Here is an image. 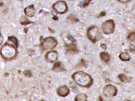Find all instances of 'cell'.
Returning a JSON list of instances; mask_svg holds the SVG:
<instances>
[{
  "instance_id": "6da1fadb",
  "label": "cell",
  "mask_w": 135,
  "mask_h": 101,
  "mask_svg": "<svg viewBox=\"0 0 135 101\" xmlns=\"http://www.w3.org/2000/svg\"><path fill=\"white\" fill-rule=\"evenodd\" d=\"M72 77L77 84L84 88H89L93 83L92 76L83 71H77L73 74Z\"/></svg>"
},
{
  "instance_id": "7a4b0ae2",
  "label": "cell",
  "mask_w": 135,
  "mask_h": 101,
  "mask_svg": "<svg viewBox=\"0 0 135 101\" xmlns=\"http://www.w3.org/2000/svg\"><path fill=\"white\" fill-rule=\"evenodd\" d=\"M0 53L4 60H10L16 57L17 50L14 46L6 43L1 47Z\"/></svg>"
},
{
  "instance_id": "3957f363",
  "label": "cell",
  "mask_w": 135,
  "mask_h": 101,
  "mask_svg": "<svg viewBox=\"0 0 135 101\" xmlns=\"http://www.w3.org/2000/svg\"><path fill=\"white\" fill-rule=\"evenodd\" d=\"M101 34L99 29L97 26H91L88 29L87 31L88 37L93 43H95L100 39Z\"/></svg>"
},
{
  "instance_id": "277c9868",
  "label": "cell",
  "mask_w": 135,
  "mask_h": 101,
  "mask_svg": "<svg viewBox=\"0 0 135 101\" xmlns=\"http://www.w3.org/2000/svg\"><path fill=\"white\" fill-rule=\"evenodd\" d=\"M57 44V40L54 37H49L42 41L41 46L43 50H50L54 48Z\"/></svg>"
},
{
  "instance_id": "5b68a950",
  "label": "cell",
  "mask_w": 135,
  "mask_h": 101,
  "mask_svg": "<svg viewBox=\"0 0 135 101\" xmlns=\"http://www.w3.org/2000/svg\"><path fill=\"white\" fill-rule=\"evenodd\" d=\"M102 29L104 34L108 35L113 33L115 29V23L113 20H106L102 24Z\"/></svg>"
},
{
  "instance_id": "8992f818",
  "label": "cell",
  "mask_w": 135,
  "mask_h": 101,
  "mask_svg": "<svg viewBox=\"0 0 135 101\" xmlns=\"http://www.w3.org/2000/svg\"><path fill=\"white\" fill-rule=\"evenodd\" d=\"M117 93L118 89L112 85H107L103 88V94L107 98L113 97L116 96Z\"/></svg>"
},
{
  "instance_id": "52a82bcc",
  "label": "cell",
  "mask_w": 135,
  "mask_h": 101,
  "mask_svg": "<svg viewBox=\"0 0 135 101\" xmlns=\"http://www.w3.org/2000/svg\"><path fill=\"white\" fill-rule=\"evenodd\" d=\"M52 7L55 12L60 14L65 13L68 10L67 4L64 1H57L53 5Z\"/></svg>"
},
{
  "instance_id": "ba28073f",
  "label": "cell",
  "mask_w": 135,
  "mask_h": 101,
  "mask_svg": "<svg viewBox=\"0 0 135 101\" xmlns=\"http://www.w3.org/2000/svg\"><path fill=\"white\" fill-rule=\"evenodd\" d=\"M46 61L50 63H54L57 60L58 53L56 51H50L46 53L45 55Z\"/></svg>"
},
{
  "instance_id": "9c48e42d",
  "label": "cell",
  "mask_w": 135,
  "mask_h": 101,
  "mask_svg": "<svg viewBox=\"0 0 135 101\" xmlns=\"http://www.w3.org/2000/svg\"><path fill=\"white\" fill-rule=\"evenodd\" d=\"M57 93L59 96L61 97H65L70 94V89L66 85L59 87L57 89Z\"/></svg>"
},
{
  "instance_id": "30bf717a",
  "label": "cell",
  "mask_w": 135,
  "mask_h": 101,
  "mask_svg": "<svg viewBox=\"0 0 135 101\" xmlns=\"http://www.w3.org/2000/svg\"><path fill=\"white\" fill-rule=\"evenodd\" d=\"M52 70L56 72H62L65 70L63 64L61 62H58L54 63L52 67Z\"/></svg>"
},
{
  "instance_id": "8fae6325",
  "label": "cell",
  "mask_w": 135,
  "mask_h": 101,
  "mask_svg": "<svg viewBox=\"0 0 135 101\" xmlns=\"http://www.w3.org/2000/svg\"><path fill=\"white\" fill-rule=\"evenodd\" d=\"M25 14L27 17H32L34 15L35 9L33 5L30 6L25 8Z\"/></svg>"
},
{
  "instance_id": "7c38bea8",
  "label": "cell",
  "mask_w": 135,
  "mask_h": 101,
  "mask_svg": "<svg viewBox=\"0 0 135 101\" xmlns=\"http://www.w3.org/2000/svg\"><path fill=\"white\" fill-rule=\"evenodd\" d=\"M100 56L101 60L105 63H108L110 60V55L108 53L105 52H102L100 53Z\"/></svg>"
},
{
  "instance_id": "4fadbf2b",
  "label": "cell",
  "mask_w": 135,
  "mask_h": 101,
  "mask_svg": "<svg viewBox=\"0 0 135 101\" xmlns=\"http://www.w3.org/2000/svg\"><path fill=\"white\" fill-rule=\"evenodd\" d=\"M119 58L123 61H129L131 59V56L127 52H123L119 55Z\"/></svg>"
},
{
  "instance_id": "5bb4252c",
  "label": "cell",
  "mask_w": 135,
  "mask_h": 101,
  "mask_svg": "<svg viewBox=\"0 0 135 101\" xmlns=\"http://www.w3.org/2000/svg\"><path fill=\"white\" fill-rule=\"evenodd\" d=\"M88 97L86 94L80 93L75 97V101H87Z\"/></svg>"
},
{
  "instance_id": "9a60e30c",
  "label": "cell",
  "mask_w": 135,
  "mask_h": 101,
  "mask_svg": "<svg viewBox=\"0 0 135 101\" xmlns=\"http://www.w3.org/2000/svg\"><path fill=\"white\" fill-rule=\"evenodd\" d=\"M119 78L122 82H128L130 80V78L128 77L126 75L124 74H120L118 75Z\"/></svg>"
},
{
  "instance_id": "2e32d148",
  "label": "cell",
  "mask_w": 135,
  "mask_h": 101,
  "mask_svg": "<svg viewBox=\"0 0 135 101\" xmlns=\"http://www.w3.org/2000/svg\"><path fill=\"white\" fill-rule=\"evenodd\" d=\"M66 48H67V51L68 52H71L75 53V52L77 51L76 46L73 44H72L70 46H68Z\"/></svg>"
},
{
  "instance_id": "e0dca14e",
  "label": "cell",
  "mask_w": 135,
  "mask_h": 101,
  "mask_svg": "<svg viewBox=\"0 0 135 101\" xmlns=\"http://www.w3.org/2000/svg\"><path fill=\"white\" fill-rule=\"evenodd\" d=\"M29 21H28V19L25 17H22L20 19V23L22 24H27L29 23Z\"/></svg>"
},
{
  "instance_id": "ac0fdd59",
  "label": "cell",
  "mask_w": 135,
  "mask_h": 101,
  "mask_svg": "<svg viewBox=\"0 0 135 101\" xmlns=\"http://www.w3.org/2000/svg\"><path fill=\"white\" fill-rule=\"evenodd\" d=\"M8 40L12 42L15 44V46H16V47H17L18 42L16 37H8Z\"/></svg>"
},
{
  "instance_id": "d6986e66",
  "label": "cell",
  "mask_w": 135,
  "mask_h": 101,
  "mask_svg": "<svg viewBox=\"0 0 135 101\" xmlns=\"http://www.w3.org/2000/svg\"><path fill=\"white\" fill-rule=\"evenodd\" d=\"M128 39L131 41H134L135 40V33L134 32L130 33L128 36Z\"/></svg>"
},
{
  "instance_id": "ffe728a7",
  "label": "cell",
  "mask_w": 135,
  "mask_h": 101,
  "mask_svg": "<svg viewBox=\"0 0 135 101\" xmlns=\"http://www.w3.org/2000/svg\"><path fill=\"white\" fill-rule=\"evenodd\" d=\"M24 74L26 76H29V77H30L32 75L31 73L30 70H25L24 71Z\"/></svg>"
},
{
  "instance_id": "44dd1931",
  "label": "cell",
  "mask_w": 135,
  "mask_h": 101,
  "mask_svg": "<svg viewBox=\"0 0 135 101\" xmlns=\"http://www.w3.org/2000/svg\"><path fill=\"white\" fill-rule=\"evenodd\" d=\"M90 2V1H85L84 3H83V7H85V6L88 5V4Z\"/></svg>"
},
{
  "instance_id": "7402d4cb",
  "label": "cell",
  "mask_w": 135,
  "mask_h": 101,
  "mask_svg": "<svg viewBox=\"0 0 135 101\" xmlns=\"http://www.w3.org/2000/svg\"><path fill=\"white\" fill-rule=\"evenodd\" d=\"M100 46L102 48L104 49V50H106L107 49V46H106V44H101Z\"/></svg>"
},
{
  "instance_id": "603a6c76",
  "label": "cell",
  "mask_w": 135,
  "mask_h": 101,
  "mask_svg": "<svg viewBox=\"0 0 135 101\" xmlns=\"http://www.w3.org/2000/svg\"><path fill=\"white\" fill-rule=\"evenodd\" d=\"M3 41V37L1 35V34L0 33V45L2 43Z\"/></svg>"
},
{
  "instance_id": "cb8c5ba5",
  "label": "cell",
  "mask_w": 135,
  "mask_h": 101,
  "mask_svg": "<svg viewBox=\"0 0 135 101\" xmlns=\"http://www.w3.org/2000/svg\"><path fill=\"white\" fill-rule=\"evenodd\" d=\"M106 12H101V13H100V14H99V16L100 17H103L104 16H105L106 15Z\"/></svg>"
},
{
  "instance_id": "d4e9b609",
  "label": "cell",
  "mask_w": 135,
  "mask_h": 101,
  "mask_svg": "<svg viewBox=\"0 0 135 101\" xmlns=\"http://www.w3.org/2000/svg\"><path fill=\"white\" fill-rule=\"evenodd\" d=\"M41 101H44V100H41Z\"/></svg>"
},
{
  "instance_id": "484cf974",
  "label": "cell",
  "mask_w": 135,
  "mask_h": 101,
  "mask_svg": "<svg viewBox=\"0 0 135 101\" xmlns=\"http://www.w3.org/2000/svg\"></svg>"
}]
</instances>
